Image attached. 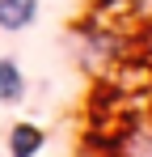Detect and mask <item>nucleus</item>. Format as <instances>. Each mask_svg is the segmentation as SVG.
I'll list each match as a JSON object with an SVG mask.
<instances>
[{
    "instance_id": "obj_1",
    "label": "nucleus",
    "mask_w": 152,
    "mask_h": 157,
    "mask_svg": "<svg viewBox=\"0 0 152 157\" xmlns=\"http://www.w3.org/2000/svg\"><path fill=\"white\" fill-rule=\"evenodd\" d=\"M47 144V132L38 123H13L9 132V157H38Z\"/></svg>"
},
{
    "instance_id": "obj_2",
    "label": "nucleus",
    "mask_w": 152,
    "mask_h": 157,
    "mask_svg": "<svg viewBox=\"0 0 152 157\" xmlns=\"http://www.w3.org/2000/svg\"><path fill=\"white\" fill-rule=\"evenodd\" d=\"M38 17V0H0V30L4 34H21Z\"/></svg>"
},
{
    "instance_id": "obj_3",
    "label": "nucleus",
    "mask_w": 152,
    "mask_h": 157,
    "mask_svg": "<svg viewBox=\"0 0 152 157\" xmlns=\"http://www.w3.org/2000/svg\"><path fill=\"white\" fill-rule=\"evenodd\" d=\"M25 98V77H21V64L0 55V106H13Z\"/></svg>"
}]
</instances>
